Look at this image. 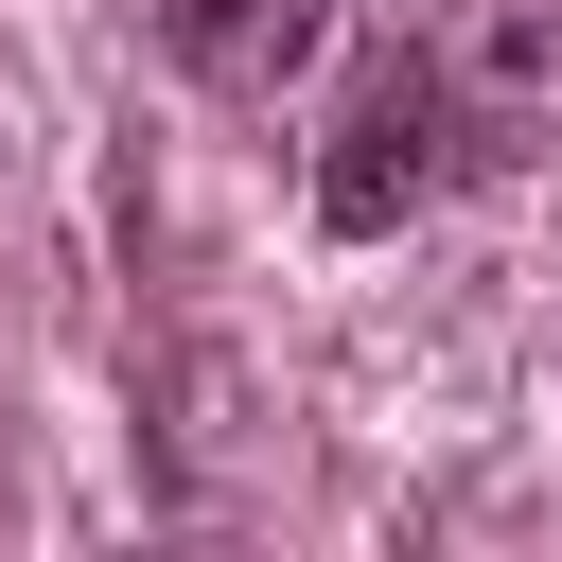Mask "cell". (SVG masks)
Masks as SVG:
<instances>
[{"mask_svg":"<svg viewBox=\"0 0 562 562\" xmlns=\"http://www.w3.org/2000/svg\"><path fill=\"white\" fill-rule=\"evenodd\" d=\"M457 176H492V158H474V105H457V53H439V35H404V53L351 88V123H334L316 211H334V228H404V211H422V193H457Z\"/></svg>","mask_w":562,"mask_h":562,"instance_id":"obj_1","label":"cell"},{"mask_svg":"<svg viewBox=\"0 0 562 562\" xmlns=\"http://www.w3.org/2000/svg\"><path fill=\"white\" fill-rule=\"evenodd\" d=\"M439 53H457V105H474V158L562 140V0H457Z\"/></svg>","mask_w":562,"mask_h":562,"instance_id":"obj_2","label":"cell"},{"mask_svg":"<svg viewBox=\"0 0 562 562\" xmlns=\"http://www.w3.org/2000/svg\"><path fill=\"white\" fill-rule=\"evenodd\" d=\"M316 18L334 0H158V53L193 70V88H228V105H263L299 53H316Z\"/></svg>","mask_w":562,"mask_h":562,"instance_id":"obj_3","label":"cell"}]
</instances>
